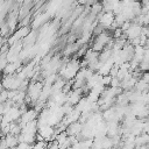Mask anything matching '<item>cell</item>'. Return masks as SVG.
<instances>
[{
	"mask_svg": "<svg viewBox=\"0 0 149 149\" xmlns=\"http://www.w3.org/2000/svg\"><path fill=\"white\" fill-rule=\"evenodd\" d=\"M80 69H81V65L78 58L74 57L72 59H65L58 71V74L65 80H73L77 73L80 71Z\"/></svg>",
	"mask_w": 149,
	"mask_h": 149,
	"instance_id": "cell-1",
	"label": "cell"
},
{
	"mask_svg": "<svg viewBox=\"0 0 149 149\" xmlns=\"http://www.w3.org/2000/svg\"><path fill=\"white\" fill-rule=\"evenodd\" d=\"M22 83H23V79L20 78L17 73L5 74L2 78V87L6 90H20Z\"/></svg>",
	"mask_w": 149,
	"mask_h": 149,
	"instance_id": "cell-2",
	"label": "cell"
},
{
	"mask_svg": "<svg viewBox=\"0 0 149 149\" xmlns=\"http://www.w3.org/2000/svg\"><path fill=\"white\" fill-rule=\"evenodd\" d=\"M43 87H44V84L42 81H40V80H36V81L33 80L31 83H29L28 88H27V95L31 99L33 102H37L38 101Z\"/></svg>",
	"mask_w": 149,
	"mask_h": 149,
	"instance_id": "cell-3",
	"label": "cell"
},
{
	"mask_svg": "<svg viewBox=\"0 0 149 149\" xmlns=\"http://www.w3.org/2000/svg\"><path fill=\"white\" fill-rule=\"evenodd\" d=\"M97 21L105 29H112L113 23L115 21V14L113 12H102L97 16Z\"/></svg>",
	"mask_w": 149,
	"mask_h": 149,
	"instance_id": "cell-4",
	"label": "cell"
},
{
	"mask_svg": "<svg viewBox=\"0 0 149 149\" xmlns=\"http://www.w3.org/2000/svg\"><path fill=\"white\" fill-rule=\"evenodd\" d=\"M38 115H40V112H37L35 108H28L26 112L22 113V115H21V118H20V120H19V123H20L21 127L23 128L26 123L37 120V119H38Z\"/></svg>",
	"mask_w": 149,
	"mask_h": 149,
	"instance_id": "cell-5",
	"label": "cell"
},
{
	"mask_svg": "<svg viewBox=\"0 0 149 149\" xmlns=\"http://www.w3.org/2000/svg\"><path fill=\"white\" fill-rule=\"evenodd\" d=\"M55 128L54 126H50V125H43V126H40L38 127V130H37V134H40L45 141H54L55 140Z\"/></svg>",
	"mask_w": 149,
	"mask_h": 149,
	"instance_id": "cell-6",
	"label": "cell"
},
{
	"mask_svg": "<svg viewBox=\"0 0 149 149\" xmlns=\"http://www.w3.org/2000/svg\"><path fill=\"white\" fill-rule=\"evenodd\" d=\"M142 34V26L135 23V22H132L130 27L125 31V36L127 37L128 41L130 40H134L136 37H140Z\"/></svg>",
	"mask_w": 149,
	"mask_h": 149,
	"instance_id": "cell-7",
	"label": "cell"
},
{
	"mask_svg": "<svg viewBox=\"0 0 149 149\" xmlns=\"http://www.w3.org/2000/svg\"><path fill=\"white\" fill-rule=\"evenodd\" d=\"M83 128H84V123H81L80 121H76L70 123L66 127V133L68 135H71V136H78L83 132Z\"/></svg>",
	"mask_w": 149,
	"mask_h": 149,
	"instance_id": "cell-8",
	"label": "cell"
},
{
	"mask_svg": "<svg viewBox=\"0 0 149 149\" xmlns=\"http://www.w3.org/2000/svg\"><path fill=\"white\" fill-rule=\"evenodd\" d=\"M36 36H37V35H36L35 30H31V31L29 33V35L22 40L23 47H31V45H34V43H35V41H36Z\"/></svg>",
	"mask_w": 149,
	"mask_h": 149,
	"instance_id": "cell-9",
	"label": "cell"
},
{
	"mask_svg": "<svg viewBox=\"0 0 149 149\" xmlns=\"http://www.w3.org/2000/svg\"><path fill=\"white\" fill-rule=\"evenodd\" d=\"M136 91H139V92H142V93H146V92H148L149 91V83H147V81H144L143 79H139L137 81H136V84H135V87H134Z\"/></svg>",
	"mask_w": 149,
	"mask_h": 149,
	"instance_id": "cell-10",
	"label": "cell"
},
{
	"mask_svg": "<svg viewBox=\"0 0 149 149\" xmlns=\"http://www.w3.org/2000/svg\"><path fill=\"white\" fill-rule=\"evenodd\" d=\"M135 143H136V147L147 146V144L149 143V134H147V133L140 134L139 136L135 137Z\"/></svg>",
	"mask_w": 149,
	"mask_h": 149,
	"instance_id": "cell-11",
	"label": "cell"
},
{
	"mask_svg": "<svg viewBox=\"0 0 149 149\" xmlns=\"http://www.w3.org/2000/svg\"><path fill=\"white\" fill-rule=\"evenodd\" d=\"M7 100H8V90H6V88H3V87H2L0 101H1V104H3V102H6Z\"/></svg>",
	"mask_w": 149,
	"mask_h": 149,
	"instance_id": "cell-12",
	"label": "cell"
},
{
	"mask_svg": "<svg viewBox=\"0 0 149 149\" xmlns=\"http://www.w3.org/2000/svg\"><path fill=\"white\" fill-rule=\"evenodd\" d=\"M33 144L27 143V142H19V144L16 146V149H31Z\"/></svg>",
	"mask_w": 149,
	"mask_h": 149,
	"instance_id": "cell-13",
	"label": "cell"
},
{
	"mask_svg": "<svg viewBox=\"0 0 149 149\" xmlns=\"http://www.w3.org/2000/svg\"><path fill=\"white\" fill-rule=\"evenodd\" d=\"M112 76L111 74H107V76H104L102 77V84L105 86H111V83H112Z\"/></svg>",
	"mask_w": 149,
	"mask_h": 149,
	"instance_id": "cell-14",
	"label": "cell"
},
{
	"mask_svg": "<svg viewBox=\"0 0 149 149\" xmlns=\"http://www.w3.org/2000/svg\"><path fill=\"white\" fill-rule=\"evenodd\" d=\"M47 149H59V146H58V142L56 140L51 141L50 143H48V147Z\"/></svg>",
	"mask_w": 149,
	"mask_h": 149,
	"instance_id": "cell-15",
	"label": "cell"
},
{
	"mask_svg": "<svg viewBox=\"0 0 149 149\" xmlns=\"http://www.w3.org/2000/svg\"><path fill=\"white\" fill-rule=\"evenodd\" d=\"M141 79H143L144 81L149 83V71H144V72L142 73V77H141Z\"/></svg>",
	"mask_w": 149,
	"mask_h": 149,
	"instance_id": "cell-16",
	"label": "cell"
},
{
	"mask_svg": "<svg viewBox=\"0 0 149 149\" xmlns=\"http://www.w3.org/2000/svg\"><path fill=\"white\" fill-rule=\"evenodd\" d=\"M118 1H120V0H102V2H106V3H116Z\"/></svg>",
	"mask_w": 149,
	"mask_h": 149,
	"instance_id": "cell-17",
	"label": "cell"
},
{
	"mask_svg": "<svg viewBox=\"0 0 149 149\" xmlns=\"http://www.w3.org/2000/svg\"><path fill=\"white\" fill-rule=\"evenodd\" d=\"M147 149H149V143H148V144H147Z\"/></svg>",
	"mask_w": 149,
	"mask_h": 149,
	"instance_id": "cell-18",
	"label": "cell"
}]
</instances>
